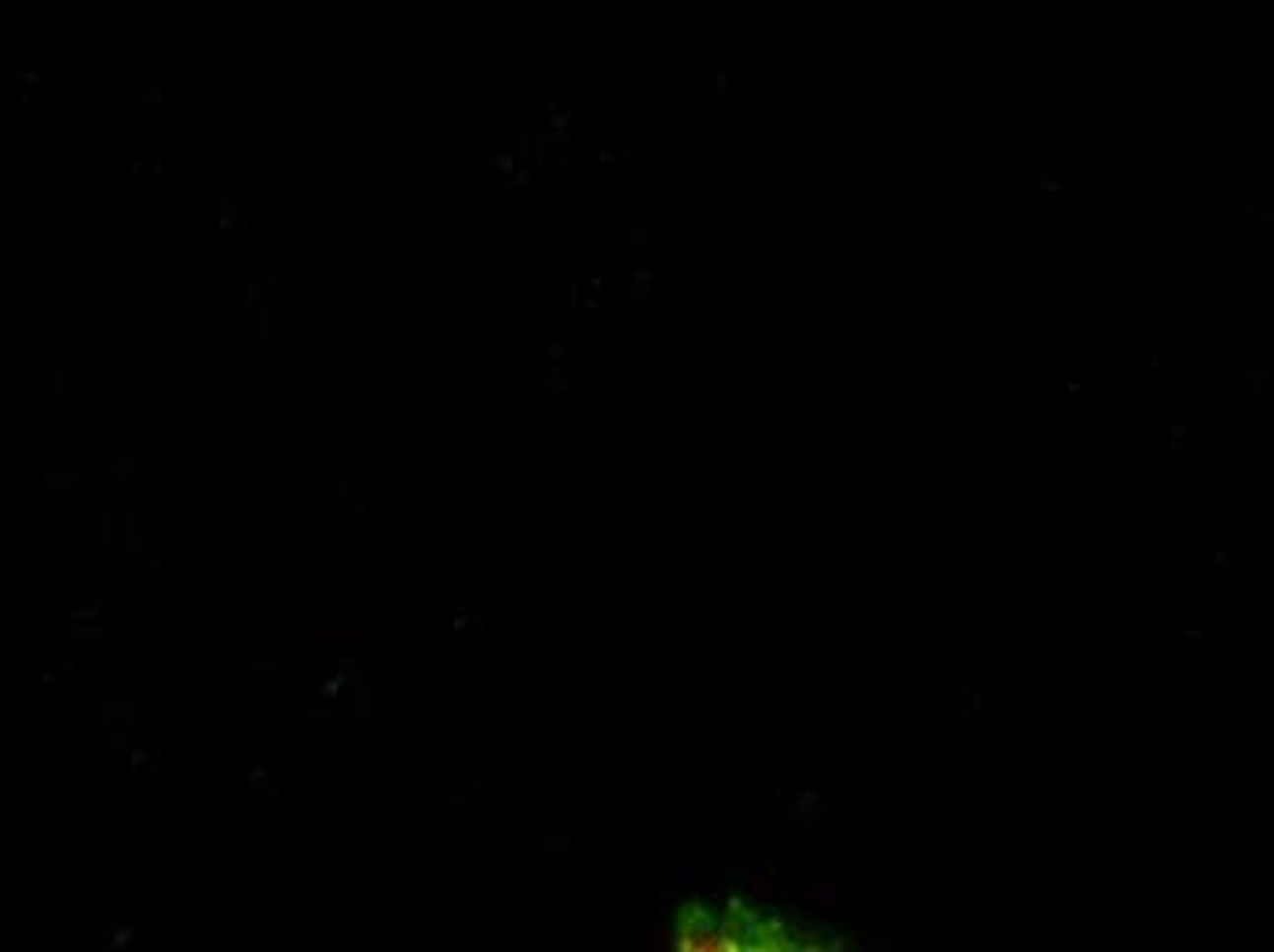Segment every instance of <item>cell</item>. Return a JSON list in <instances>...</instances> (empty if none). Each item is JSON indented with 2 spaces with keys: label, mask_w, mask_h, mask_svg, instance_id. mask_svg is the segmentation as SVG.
Segmentation results:
<instances>
[{
  "label": "cell",
  "mask_w": 1274,
  "mask_h": 952,
  "mask_svg": "<svg viewBox=\"0 0 1274 952\" xmlns=\"http://www.w3.org/2000/svg\"><path fill=\"white\" fill-rule=\"evenodd\" d=\"M736 919V938H740V952H770V934H766V919L759 909H744Z\"/></svg>",
  "instance_id": "6da1fadb"
},
{
  "label": "cell",
  "mask_w": 1274,
  "mask_h": 952,
  "mask_svg": "<svg viewBox=\"0 0 1274 952\" xmlns=\"http://www.w3.org/2000/svg\"><path fill=\"white\" fill-rule=\"evenodd\" d=\"M810 898L821 905L824 913H842V898H838V890L832 887V883H813Z\"/></svg>",
  "instance_id": "7a4b0ae2"
},
{
  "label": "cell",
  "mask_w": 1274,
  "mask_h": 952,
  "mask_svg": "<svg viewBox=\"0 0 1274 952\" xmlns=\"http://www.w3.org/2000/svg\"><path fill=\"white\" fill-rule=\"evenodd\" d=\"M721 901H725V916H740V913H744V909H747L744 898H740V894H725V898H721Z\"/></svg>",
  "instance_id": "3957f363"
},
{
  "label": "cell",
  "mask_w": 1274,
  "mask_h": 952,
  "mask_svg": "<svg viewBox=\"0 0 1274 952\" xmlns=\"http://www.w3.org/2000/svg\"><path fill=\"white\" fill-rule=\"evenodd\" d=\"M747 875H751V890H755V894H762V890H766V872H762L759 864H751V868H747Z\"/></svg>",
  "instance_id": "277c9868"
},
{
  "label": "cell",
  "mask_w": 1274,
  "mask_h": 952,
  "mask_svg": "<svg viewBox=\"0 0 1274 952\" xmlns=\"http://www.w3.org/2000/svg\"><path fill=\"white\" fill-rule=\"evenodd\" d=\"M817 934H821V938H832V934H838V926L832 923V919H824V923L817 926Z\"/></svg>",
  "instance_id": "5b68a950"
}]
</instances>
